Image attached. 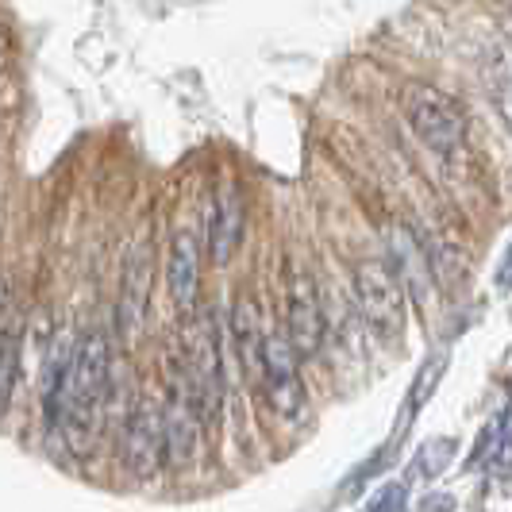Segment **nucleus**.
<instances>
[{"label": "nucleus", "mask_w": 512, "mask_h": 512, "mask_svg": "<svg viewBox=\"0 0 512 512\" xmlns=\"http://www.w3.org/2000/svg\"><path fill=\"white\" fill-rule=\"evenodd\" d=\"M108 374H112V347L104 332H85L66 355V366L58 382L47 393L54 428L62 432L70 455L89 459L97 443V424H101V405L108 393Z\"/></svg>", "instance_id": "f257e3e1"}, {"label": "nucleus", "mask_w": 512, "mask_h": 512, "mask_svg": "<svg viewBox=\"0 0 512 512\" xmlns=\"http://www.w3.org/2000/svg\"><path fill=\"white\" fill-rule=\"evenodd\" d=\"M181 374L189 385V401L201 416V424L216 428L224 409V366H220V339L212 312H189L185 316V351H181Z\"/></svg>", "instance_id": "f03ea898"}, {"label": "nucleus", "mask_w": 512, "mask_h": 512, "mask_svg": "<svg viewBox=\"0 0 512 512\" xmlns=\"http://www.w3.org/2000/svg\"><path fill=\"white\" fill-rule=\"evenodd\" d=\"M401 112L409 120L412 135L436 151L439 158H451L466 143V112L455 97H447L436 85H405L401 89Z\"/></svg>", "instance_id": "7ed1b4c3"}, {"label": "nucleus", "mask_w": 512, "mask_h": 512, "mask_svg": "<svg viewBox=\"0 0 512 512\" xmlns=\"http://www.w3.org/2000/svg\"><path fill=\"white\" fill-rule=\"evenodd\" d=\"M355 305L374 339L397 343L405 332V289L393 278V270L382 258H359L355 262Z\"/></svg>", "instance_id": "20e7f679"}, {"label": "nucleus", "mask_w": 512, "mask_h": 512, "mask_svg": "<svg viewBox=\"0 0 512 512\" xmlns=\"http://www.w3.org/2000/svg\"><path fill=\"white\" fill-rule=\"evenodd\" d=\"M151 285H154V247L151 231L139 235L124 255V274H120V293H116V332L124 347H135L147 332L151 316Z\"/></svg>", "instance_id": "39448f33"}, {"label": "nucleus", "mask_w": 512, "mask_h": 512, "mask_svg": "<svg viewBox=\"0 0 512 512\" xmlns=\"http://www.w3.org/2000/svg\"><path fill=\"white\" fill-rule=\"evenodd\" d=\"M158 420H162V455L170 466H189L197 459V447H201V416L189 401V385H185V374H181V362L170 359L166 366V405L158 409Z\"/></svg>", "instance_id": "423d86ee"}, {"label": "nucleus", "mask_w": 512, "mask_h": 512, "mask_svg": "<svg viewBox=\"0 0 512 512\" xmlns=\"http://www.w3.org/2000/svg\"><path fill=\"white\" fill-rule=\"evenodd\" d=\"M262 389L270 409L282 420H297L305 412V378H301V359L289 347L285 332H262Z\"/></svg>", "instance_id": "0eeeda50"}, {"label": "nucleus", "mask_w": 512, "mask_h": 512, "mask_svg": "<svg viewBox=\"0 0 512 512\" xmlns=\"http://www.w3.org/2000/svg\"><path fill=\"white\" fill-rule=\"evenodd\" d=\"M285 339L297 351V359H308L324 343V308L316 282L305 270H293L285 285Z\"/></svg>", "instance_id": "6e6552de"}, {"label": "nucleus", "mask_w": 512, "mask_h": 512, "mask_svg": "<svg viewBox=\"0 0 512 512\" xmlns=\"http://www.w3.org/2000/svg\"><path fill=\"white\" fill-rule=\"evenodd\" d=\"M124 466H128L135 478H154L162 470V420H158V409L147 405V401H135L124 420Z\"/></svg>", "instance_id": "1a4fd4ad"}, {"label": "nucleus", "mask_w": 512, "mask_h": 512, "mask_svg": "<svg viewBox=\"0 0 512 512\" xmlns=\"http://www.w3.org/2000/svg\"><path fill=\"white\" fill-rule=\"evenodd\" d=\"M243 243V193L235 181H220L208 201V255L216 266H228Z\"/></svg>", "instance_id": "9d476101"}, {"label": "nucleus", "mask_w": 512, "mask_h": 512, "mask_svg": "<svg viewBox=\"0 0 512 512\" xmlns=\"http://www.w3.org/2000/svg\"><path fill=\"white\" fill-rule=\"evenodd\" d=\"M166 285L174 308L181 312V320L189 312H197V297H201V243L193 231H174L170 239V255H166Z\"/></svg>", "instance_id": "9b49d317"}, {"label": "nucleus", "mask_w": 512, "mask_h": 512, "mask_svg": "<svg viewBox=\"0 0 512 512\" xmlns=\"http://www.w3.org/2000/svg\"><path fill=\"white\" fill-rule=\"evenodd\" d=\"M231 343H235V359L243 366L247 378H262V324L251 301H239L231 316Z\"/></svg>", "instance_id": "f8f14e48"}, {"label": "nucleus", "mask_w": 512, "mask_h": 512, "mask_svg": "<svg viewBox=\"0 0 512 512\" xmlns=\"http://www.w3.org/2000/svg\"><path fill=\"white\" fill-rule=\"evenodd\" d=\"M20 362H24L20 328L8 324V328H0V420H4V412L12 409V393H16V382H20Z\"/></svg>", "instance_id": "ddd939ff"}, {"label": "nucleus", "mask_w": 512, "mask_h": 512, "mask_svg": "<svg viewBox=\"0 0 512 512\" xmlns=\"http://www.w3.org/2000/svg\"><path fill=\"white\" fill-rule=\"evenodd\" d=\"M451 443L447 439H439V443H432L428 451H420V462H416V474H424V478H436L439 470L447 466V459H451Z\"/></svg>", "instance_id": "4468645a"}, {"label": "nucleus", "mask_w": 512, "mask_h": 512, "mask_svg": "<svg viewBox=\"0 0 512 512\" xmlns=\"http://www.w3.org/2000/svg\"><path fill=\"white\" fill-rule=\"evenodd\" d=\"M366 512H409V497H405V486L401 482H393V486H385L370 505Z\"/></svg>", "instance_id": "2eb2a0df"}, {"label": "nucleus", "mask_w": 512, "mask_h": 512, "mask_svg": "<svg viewBox=\"0 0 512 512\" xmlns=\"http://www.w3.org/2000/svg\"><path fill=\"white\" fill-rule=\"evenodd\" d=\"M4 305H8V282L0 278V312H4Z\"/></svg>", "instance_id": "dca6fc26"}]
</instances>
